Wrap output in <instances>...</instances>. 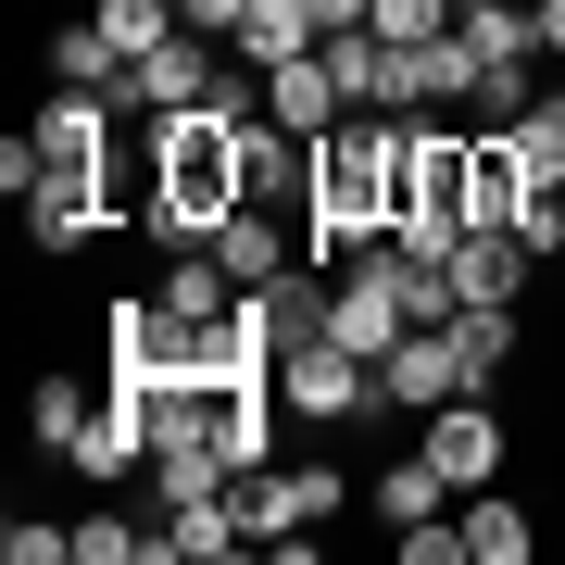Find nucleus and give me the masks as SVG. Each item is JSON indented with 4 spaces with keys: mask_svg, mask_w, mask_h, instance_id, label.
Returning <instances> with one entry per match:
<instances>
[{
    "mask_svg": "<svg viewBox=\"0 0 565 565\" xmlns=\"http://www.w3.org/2000/svg\"><path fill=\"white\" fill-rule=\"evenodd\" d=\"M403 126L415 114H352L340 139H315V202H302V252L352 264L403 226Z\"/></svg>",
    "mask_w": 565,
    "mask_h": 565,
    "instance_id": "1",
    "label": "nucleus"
},
{
    "mask_svg": "<svg viewBox=\"0 0 565 565\" xmlns=\"http://www.w3.org/2000/svg\"><path fill=\"white\" fill-rule=\"evenodd\" d=\"M239 114H252V102H189V114H151V139H163V177H151V226H139V239H163V252H202L214 226L252 202Z\"/></svg>",
    "mask_w": 565,
    "mask_h": 565,
    "instance_id": "2",
    "label": "nucleus"
},
{
    "mask_svg": "<svg viewBox=\"0 0 565 565\" xmlns=\"http://www.w3.org/2000/svg\"><path fill=\"white\" fill-rule=\"evenodd\" d=\"M264 377H277V415L289 427H327V440H340V427H390V403H377V364H364L352 340H277V364H264Z\"/></svg>",
    "mask_w": 565,
    "mask_h": 565,
    "instance_id": "3",
    "label": "nucleus"
},
{
    "mask_svg": "<svg viewBox=\"0 0 565 565\" xmlns=\"http://www.w3.org/2000/svg\"><path fill=\"white\" fill-rule=\"evenodd\" d=\"M415 452L440 465L452 490H503V465H515V427L490 415V390H452L440 415H415Z\"/></svg>",
    "mask_w": 565,
    "mask_h": 565,
    "instance_id": "4",
    "label": "nucleus"
},
{
    "mask_svg": "<svg viewBox=\"0 0 565 565\" xmlns=\"http://www.w3.org/2000/svg\"><path fill=\"white\" fill-rule=\"evenodd\" d=\"M452 390H478V377H465V352H452V315L377 352V403H390V415H440Z\"/></svg>",
    "mask_w": 565,
    "mask_h": 565,
    "instance_id": "5",
    "label": "nucleus"
},
{
    "mask_svg": "<svg viewBox=\"0 0 565 565\" xmlns=\"http://www.w3.org/2000/svg\"><path fill=\"white\" fill-rule=\"evenodd\" d=\"M214 252H226V277H239V289L289 277V264H315V252H302V214H289V202H239V214L214 226Z\"/></svg>",
    "mask_w": 565,
    "mask_h": 565,
    "instance_id": "6",
    "label": "nucleus"
},
{
    "mask_svg": "<svg viewBox=\"0 0 565 565\" xmlns=\"http://www.w3.org/2000/svg\"><path fill=\"white\" fill-rule=\"evenodd\" d=\"M264 114H277L289 139H340V126H352V88H340V63H327V51H302V63L264 76Z\"/></svg>",
    "mask_w": 565,
    "mask_h": 565,
    "instance_id": "7",
    "label": "nucleus"
},
{
    "mask_svg": "<svg viewBox=\"0 0 565 565\" xmlns=\"http://www.w3.org/2000/svg\"><path fill=\"white\" fill-rule=\"evenodd\" d=\"M440 277H452V302H515V289H527V239H515V226H465Z\"/></svg>",
    "mask_w": 565,
    "mask_h": 565,
    "instance_id": "8",
    "label": "nucleus"
},
{
    "mask_svg": "<svg viewBox=\"0 0 565 565\" xmlns=\"http://www.w3.org/2000/svg\"><path fill=\"white\" fill-rule=\"evenodd\" d=\"M226 51H239L252 76H277V63H302V51H327V25L302 13V0H252V13H239V39H226Z\"/></svg>",
    "mask_w": 565,
    "mask_h": 565,
    "instance_id": "9",
    "label": "nucleus"
},
{
    "mask_svg": "<svg viewBox=\"0 0 565 565\" xmlns=\"http://www.w3.org/2000/svg\"><path fill=\"white\" fill-rule=\"evenodd\" d=\"M364 503H377L390 527H427V515H452L465 490H452V478H440L427 452H403V465H377V478H364Z\"/></svg>",
    "mask_w": 565,
    "mask_h": 565,
    "instance_id": "10",
    "label": "nucleus"
},
{
    "mask_svg": "<svg viewBox=\"0 0 565 565\" xmlns=\"http://www.w3.org/2000/svg\"><path fill=\"white\" fill-rule=\"evenodd\" d=\"M465 553L478 565H527L541 553V515H527L515 490H465Z\"/></svg>",
    "mask_w": 565,
    "mask_h": 565,
    "instance_id": "11",
    "label": "nucleus"
},
{
    "mask_svg": "<svg viewBox=\"0 0 565 565\" xmlns=\"http://www.w3.org/2000/svg\"><path fill=\"white\" fill-rule=\"evenodd\" d=\"M51 88H102V102L126 114V51L102 39V13H88V25H51Z\"/></svg>",
    "mask_w": 565,
    "mask_h": 565,
    "instance_id": "12",
    "label": "nucleus"
},
{
    "mask_svg": "<svg viewBox=\"0 0 565 565\" xmlns=\"http://www.w3.org/2000/svg\"><path fill=\"white\" fill-rule=\"evenodd\" d=\"M139 490H151V515H177V503H202V490H226V452L214 440H151Z\"/></svg>",
    "mask_w": 565,
    "mask_h": 565,
    "instance_id": "13",
    "label": "nucleus"
},
{
    "mask_svg": "<svg viewBox=\"0 0 565 565\" xmlns=\"http://www.w3.org/2000/svg\"><path fill=\"white\" fill-rule=\"evenodd\" d=\"M264 503H277V527H327L352 503V478H340V452L327 465H264Z\"/></svg>",
    "mask_w": 565,
    "mask_h": 565,
    "instance_id": "14",
    "label": "nucleus"
},
{
    "mask_svg": "<svg viewBox=\"0 0 565 565\" xmlns=\"http://www.w3.org/2000/svg\"><path fill=\"white\" fill-rule=\"evenodd\" d=\"M527 151H515V126H478V226H515L527 214Z\"/></svg>",
    "mask_w": 565,
    "mask_h": 565,
    "instance_id": "15",
    "label": "nucleus"
},
{
    "mask_svg": "<svg viewBox=\"0 0 565 565\" xmlns=\"http://www.w3.org/2000/svg\"><path fill=\"white\" fill-rule=\"evenodd\" d=\"M151 553H163V515H126V503L76 515V565H151Z\"/></svg>",
    "mask_w": 565,
    "mask_h": 565,
    "instance_id": "16",
    "label": "nucleus"
},
{
    "mask_svg": "<svg viewBox=\"0 0 565 565\" xmlns=\"http://www.w3.org/2000/svg\"><path fill=\"white\" fill-rule=\"evenodd\" d=\"M102 403H114V377H102V390H76V377H39V390H25V440H39V452H76V427L102 415Z\"/></svg>",
    "mask_w": 565,
    "mask_h": 565,
    "instance_id": "17",
    "label": "nucleus"
},
{
    "mask_svg": "<svg viewBox=\"0 0 565 565\" xmlns=\"http://www.w3.org/2000/svg\"><path fill=\"white\" fill-rule=\"evenodd\" d=\"M163 302H177L189 327H202V315H226V302H239V277H226V252L202 239V252H163Z\"/></svg>",
    "mask_w": 565,
    "mask_h": 565,
    "instance_id": "18",
    "label": "nucleus"
},
{
    "mask_svg": "<svg viewBox=\"0 0 565 565\" xmlns=\"http://www.w3.org/2000/svg\"><path fill=\"white\" fill-rule=\"evenodd\" d=\"M88 13H102V39H114L126 63H139V51H163V39H177V0H88Z\"/></svg>",
    "mask_w": 565,
    "mask_h": 565,
    "instance_id": "19",
    "label": "nucleus"
},
{
    "mask_svg": "<svg viewBox=\"0 0 565 565\" xmlns=\"http://www.w3.org/2000/svg\"><path fill=\"white\" fill-rule=\"evenodd\" d=\"M76 553V527H51V515H13L0 527V565H63Z\"/></svg>",
    "mask_w": 565,
    "mask_h": 565,
    "instance_id": "20",
    "label": "nucleus"
},
{
    "mask_svg": "<svg viewBox=\"0 0 565 565\" xmlns=\"http://www.w3.org/2000/svg\"><path fill=\"white\" fill-rule=\"evenodd\" d=\"M515 239H527V264H565V189H527Z\"/></svg>",
    "mask_w": 565,
    "mask_h": 565,
    "instance_id": "21",
    "label": "nucleus"
},
{
    "mask_svg": "<svg viewBox=\"0 0 565 565\" xmlns=\"http://www.w3.org/2000/svg\"><path fill=\"white\" fill-rule=\"evenodd\" d=\"M239 13L252 0H177V25H202V39H239Z\"/></svg>",
    "mask_w": 565,
    "mask_h": 565,
    "instance_id": "22",
    "label": "nucleus"
},
{
    "mask_svg": "<svg viewBox=\"0 0 565 565\" xmlns=\"http://www.w3.org/2000/svg\"><path fill=\"white\" fill-rule=\"evenodd\" d=\"M527 39H541V63H565V0H527Z\"/></svg>",
    "mask_w": 565,
    "mask_h": 565,
    "instance_id": "23",
    "label": "nucleus"
},
{
    "mask_svg": "<svg viewBox=\"0 0 565 565\" xmlns=\"http://www.w3.org/2000/svg\"><path fill=\"white\" fill-rule=\"evenodd\" d=\"M553 76H565V63H553Z\"/></svg>",
    "mask_w": 565,
    "mask_h": 565,
    "instance_id": "24",
    "label": "nucleus"
}]
</instances>
